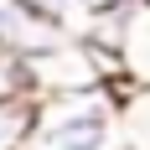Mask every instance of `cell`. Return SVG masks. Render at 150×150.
Listing matches in <instances>:
<instances>
[{
  "label": "cell",
  "instance_id": "1",
  "mask_svg": "<svg viewBox=\"0 0 150 150\" xmlns=\"http://www.w3.org/2000/svg\"><path fill=\"white\" fill-rule=\"evenodd\" d=\"M26 150H135L124 129V98L114 88L42 98Z\"/></svg>",
  "mask_w": 150,
  "mask_h": 150
},
{
  "label": "cell",
  "instance_id": "2",
  "mask_svg": "<svg viewBox=\"0 0 150 150\" xmlns=\"http://www.w3.org/2000/svg\"><path fill=\"white\" fill-rule=\"evenodd\" d=\"M124 83V57L93 47L88 36H67V42L47 47L42 57L26 62V88L31 98H62V93H93V88H114Z\"/></svg>",
  "mask_w": 150,
  "mask_h": 150
},
{
  "label": "cell",
  "instance_id": "3",
  "mask_svg": "<svg viewBox=\"0 0 150 150\" xmlns=\"http://www.w3.org/2000/svg\"><path fill=\"white\" fill-rule=\"evenodd\" d=\"M67 36H78V31H67L47 11H36L26 0H0V52H16L21 62H31V57H42L47 47L67 42Z\"/></svg>",
  "mask_w": 150,
  "mask_h": 150
},
{
  "label": "cell",
  "instance_id": "4",
  "mask_svg": "<svg viewBox=\"0 0 150 150\" xmlns=\"http://www.w3.org/2000/svg\"><path fill=\"white\" fill-rule=\"evenodd\" d=\"M119 57H124V78L150 93V5L145 0H140V11H135V26H129V36H124Z\"/></svg>",
  "mask_w": 150,
  "mask_h": 150
},
{
  "label": "cell",
  "instance_id": "5",
  "mask_svg": "<svg viewBox=\"0 0 150 150\" xmlns=\"http://www.w3.org/2000/svg\"><path fill=\"white\" fill-rule=\"evenodd\" d=\"M36 135V98H0V150H26Z\"/></svg>",
  "mask_w": 150,
  "mask_h": 150
},
{
  "label": "cell",
  "instance_id": "6",
  "mask_svg": "<svg viewBox=\"0 0 150 150\" xmlns=\"http://www.w3.org/2000/svg\"><path fill=\"white\" fill-rule=\"evenodd\" d=\"M124 129H129V145L135 150H150V93L135 88L124 98Z\"/></svg>",
  "mask_w": 150,
  "mask_h": 150
},
{
  "label": "cell",
  "instance_id": "7",
  "mask_svg": "<svg viewBox=\"0 0 150 150\" xmlns=\"http://www.w3.org/2000/svg\"><path fill=\"white\" fill-rule=\"evenodd\" d=\"M26 62L16 52H0V98H26Z\"/></svg>",
  "mask_w": 150,
  "mask_h": 150
},
{
  "label": "cell",
  "instance_id": "8",
  "mask_svg": "<svg viewBox=\"0 0 150 150\" xmlns=\"http://www.w3.org/2000/svg\"><path fill=\"white\" fill-rule=\"evenodd\" d=\"M26 5H36V11H47L52 21H62L67 31H83V16H78V0H26Z\"/></svg>",
  "mask_w": 150,
  "mask_h": 150
},
{
  "label": "cell",
  "instance_id": "9",
  "mask_svg": "<svg viewBox=\"0 0 150 150\" xmlns=\"http://www.w3.org/2000/svg\"><path fill=\"white\" fill-rule=\"evenodd\" d=\"M109 5H119V0H78V16H83V21H88L93 11H109Z\"/></svg>",
  "mask_w": 150,
  "mask_h": 150
},
{
  "label": "cell",
  "instance_id": "10",
  "mask_svg": "<svg viewBox=\"0 0 150 150\" xmlns=\"http://www.w3.org/2000/svg\"><path fill=\"white\" fill-rule=\"evenodd\" d=\"M145 5H150V0H145Z\"/></svg>",
  "mask_w": 150,
  "mask_h": 150
}]
</instances>
